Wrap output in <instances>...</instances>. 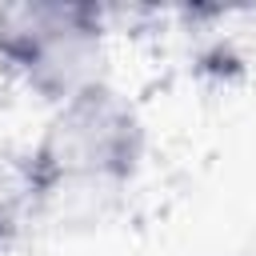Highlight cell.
<instances>
[{
    "label": "cell",
    "mask_w": 256,
    "mask_h": 256,
    "mask_svg": "<svg viewBox=\"0 0 256 256\" xmlns=\"http://www.w3.org/2000/svg\"><path fill=\"white\" fill-rule=\"evenodd\" d=\"M148 132L128 96L108 80L56 104L40 140L20 164V188L36 184H104L128 188L144 164Z\"/></svg>",
    "instance_id": "cell-1"
},
{
    "label": "cell",
    "mask_w": 256,
    "mask_h": 256,
    "mask_svg": "<svg viewBox=\"0 0 256 256\" xmlns=\"http://www.w3.org/2000/svg\"><path fill=\"white\" fill-rule=\"evenodd\" d=\"M12 232H16V212L0 204V252L8 248V240H12Z\"/></svg>",
    "instance_id": "cell-3"
},
{
    "label": "cell",
    "mask_w": 256,
    "mask_h": 256,
    "mask_svg": "<svg viewBox=\"0 0 256 256\" xmlns=\"http://www.w3.org/2000/svg\"><path fill=\"white\" fill-rule=\"evenodd\" d=\"M108 12L88 0L0 4V64L44 104L104 84Z\"/></svg>",
    "instance_id": "cell-2"
}]
</instances>
